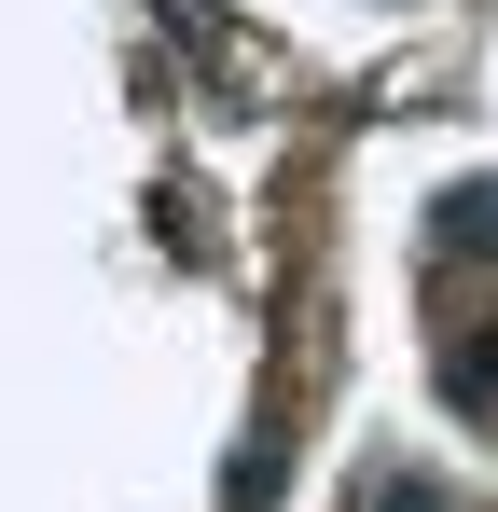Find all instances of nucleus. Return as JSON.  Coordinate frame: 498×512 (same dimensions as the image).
<instances>
[{"label": "nucleus", "instance_id": "1", "mask_svg": "<svg viewBox=\"0 0 498 512\" xmlns=\"http://www.w3.org/2000/svg\"><path fill=\"white\" fill-rule=\"evenodd\" d=\"M443 250H498V194H457L443 208Z\"/></svg>", "mask_w": 498, "mask_h": 512}, {"label": "nucleus", "instance_id": "2", "mask_svg": "<svg viewBox=\"0 0 498 512\" xmlns=\"http://www.w3.org/2000/svg\"><path fill=\"white\" fill-rule=\"evenodd\" d=\"M360 512H443V485H429V471H388V485H374Z\"/></svg>", "mask_w": 498, "mask_h": 512}]
</instances>
